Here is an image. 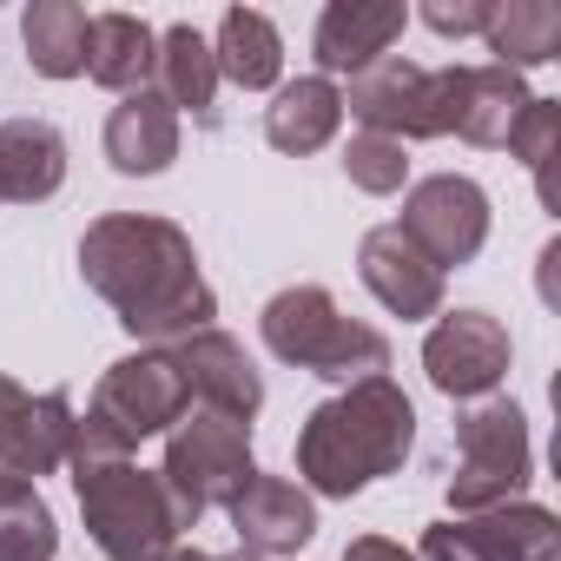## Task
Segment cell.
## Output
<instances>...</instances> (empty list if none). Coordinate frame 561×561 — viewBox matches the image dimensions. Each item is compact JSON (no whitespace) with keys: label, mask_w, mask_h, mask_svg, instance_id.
Wrapping results in <instances>:
<instances>
[{"label":"cell","mask_w":561,"mask_h":561,"mask_svg":"<svg viewBox=\"0 0 561 561\" xmlns=\"http://www.w3.org/2000/svg\"><path fill=\"white\" fill-rule=\"evenodd\" d=\"M80 277L119 311V324L139 344H179L192 331H211L218 298L198 271L192 238L172 218L152 211H106L80 238Z\"/></svg>","instance_id":"1"},{"label":"cell","mask_w":561,"mask_h":561,"mask_svg":"<svg viewBox=\"0 0 561 561\" xmlns=\"http://www.w3.org/2000/svg\"><path fill=\"white\" fill-rule=\"evenodd\" d=\"M416 443V410L390 377H364L318 403L298 430V476L318 495H364L377 476H397Z\"/></svg>","instance_id":"2"},{"label":"cell","mask_w":561,"mask_h":561,"mask_svg":"<svg viewBox=\"0 0 561 561\" xmlns=\"http://www.w3.org/2000/svg\"><path fill=\"white\" fill-rule=\"evenodd\" d=\"M264 331V351L277 364H298L311 377H331V383H364V377H383L390 370V337L364 318H344V305L324 291V285H291L277 291L257 318Z\"/></svg>","instance_id":"3"},{"label":"cell","mask_w":561,"mask_h":561,"mask_svg":"<svg viewBox=\"0 0 561 561\" xmlns=\"http://www.w3.org/2000/svg\"><path fill=\"white\" fill-rule=\"evenodd\" d=\"M185 410H192V390H185L179 364L165 357V344H159V351H133V357H119V364L100 377L87 416L73 423V456H67V462L126 456V449H139L146 436H165Z\"/></svg>","instance_id":"4"},{"label":"cell","mask_w":561,"mask_h":561,"mask_svg":"<svg viewBox=\"0 0 561 561\" xmlns=\"http://www.w3.org/2000/svg\"><path fill=\"white\" fill-rule=\"evenodd\" d=\"M73 469V495L87 515V535L100 541L106 561H165L179 548V515L172 495L159 482V469H133L126 456H100V462H67Z\"/></svg>","instance_id":"5"},{"label":"cell","mask_w":561,"mask_h":561,"mask_svg":"<svg viewBox=\"0 0 561 561\" xmlns=\"http://www.w3.org/2000/svg\"><path fill=\"white\" fill-rule=\"evenodd\" d=\"M251 476H257V462H251V423L218 416V410H185L165 430L159 482L172 495L179 528H198V515L205 508H225Z\"/></svg>","instance_id":"6"},{"label":"cell","mask_w":561,"mask_h":561,"mask_svg":"<svg viewBox=\"0 0 561 561\" xmlns=\"http://www.w3.org/2000/svg\"><path fill=\"white\" fill-rule=\"evenodd\" d=\"M528 476H535V443H528L522 403L495 397V403H476L469 416H456V476H449L456 515H482V508L515 502L528 489Z\"/></svg>","instance_id":"7"},{"label":"cell","mask_w":561,"mask_h":561,"mask_svg":"<svg viewBox=\"0 0 561 561\" xmlns=\"http://www.w3.org/2000/svg\"><path fill=\"white\" fill-rule=\"evenodd\" d=\"M449 80L456 67H416L403 54H383L377 67H364L344 93V113L364 119V133L377 139H443L449 133Z\"/></svg>","instance_id":"8"},{"label":"cell","mask_w":561,"mask_h":561,"mask_svg":"<svg viewBox=\"0 0 561 561\" xmlns=\"http://www.w3.org/2000/svg\"><path fill=\"white\" fill-rule=\"evenodd\" d=\"M554 548H561L554 508H541V502H502V508L423 528V554L416 561H554Z\"/></svg>","instance_id":"9"},{"label":"cell","mask_w":561,"mask_h":561,"mask_svg":"<svg viewBox=\"0 0 561 561\" xmlns=\"http://www.w3.org/2000/svg\"><path fill=\"white\" fill-rule=\"evenodd\" d=\"M397 231H403L436 271L469 264V257L489 244V192H482L476 179H462V172H436V179L410 185Z\"/></svg>","instance_id":"10"},{"label":"cell","mask_w":561,"mask_h":561,"mask_svg":"<svg viewBox=\"0 0 561 561\" xmlns=\"http://www.w3.org/2000/svg\"><path fill=\"white\" fill-rule=\"evenodd\" d=\"M73 397L67 390H21L0 377V482H41L73 456Z\"/></svg>","instance_id":"11"},{"label":"cell","mask_w":561,"mask_h":561,"mask_svg":"<svg viewBox=\"0 0 561 561\" xmlns=\"http://www.w3.org/2000/svg\"><path fill=\"white\" fill-rule=\"evenodd\" d=\"M508 357H515V344H508L502 318H489V311H443L436 331H430V344H423L430 383L443 397H456V403L489 397L508 377Z\"/></svg>","instance_id":"12"},{"label":"cell","mask_w":561,"mask_h":561,"mask_svg":"<svg viewBox=\"0 0 561 561\" xmlns=\"http://www.w3.org/2000/svg\"><path fill=\"white\" fill-rule=\"evenodd\" d=\"M165 357L179 364V377H185V390L198 397V410H218V416H238V423L257 416L264 377L251 370V357H244L238 337H225V331H192V337L165 344Z\"/></svg>","instance_id":"13"},{"label":"cell","mask_w":561,"mask_h":561,"mask_svg":"<svg viewBox=\"0 0 561 561\" xmlns=\"http://www.w3.org/2000/svg\"><path fill=\"white\" fill-rule=\"evenodd\" d=\"M357 271H364V285L383 311H397L403 324L416 318H443V271L397 231V225H377L364 231L357 244Z\"/></svg>","instance_id":"14"},{"label":"cell","mask_w":561,"mask_h":561,"mask_svg":"<svg viewBox=\"0 0 561 561\" xmlns=\"http://www.w3.org/2000/svg\"><path fill=\"white\" fill-rule=\"evenodd\" d=\"M225 508H231V528H238L244 554H257V561L298 554V548L318 535V502H311L291 476H264V469H257Z\"/></svg>","instance_id":"15"},{"label":"cell","mask_w":561,"mask_h":561,"mask_svg":"<svg viewBox=\"0 0 561 561\" xmlns=\"http://www.w3.org/2000/svg\"><path fill=\"white\" fill-rule=\"evenodd\" d=\"M410 27V14L397 8V0H331V8L318 14V34H311V54H318V67H324V80L331 73H364V67H377L383 54H390V41Z\"/></svg>","instance_id":"16"},{"label":"cell","mask_w":561,"mask_h":561,"mask_svg":"<svg viewBox=\"0 0 561 561\" xmlns=\"http://www.w3.org/2000/svg\"><path fill=\"white\" fill-rule=\"evenodd\" d=\"M528 100L535 93L508 67H456V80H449V133L469 139V146H508Z\"/></svg>","instance_id":"17"},{"label":"cell","mask_w":561,"mask_h":561,"mask_svg":"<svg viewBox=\"0 0 561 561\" xmlns=\"http://www.w3.org/2000/svg\"><path fill=\"white\" fill-rule=\"evenodd\" d=\"M106 159L113 172L126 179H152L179 159V113L146 87V93H126L113 113H106Z\"/></svg>","instance_id":"18"},{"label":"cell","mask_w":561,"mask_h":561,"mask_svg":"<svg viewBox=\"0 0 561 561\" xmlns=\"http://www.w3.org/2000/svg\"><path fill=\"white\" fill-rule=\"evenodd\" d=\"M67 185V139L47 119H8L0 126V198L41 205Z\"/></svg>","instance_id":"19"},{"label":"cell","mask_w":561,"mask_h":561,"mask_svg":"<svg viewBox=\"0 0 561 561\" xmlns=\"http://www.w3.org/2000/svg\"><path fill=\"white\" fill-rule=\"evenodd\" d=\"M337 126H344V93H337V80H324V73L277 87V100L264 106V139H271L277 152H291V159L324 152V146L337 139Z\"/></svg>","instance_id":"20"},{"label":"cell","mask_w":561,"mask_h":561,"mask_svg":"<svg viewBox=\"0 0 561 561\" xmlns=\"http://www.w3.org/2000/svg\"><path fill=\"white\" fill-rule=\"evenodd\" d=\"M152 54H159V34L139 21V14H93V34H87V80H100L106 93H146L152 80Z\"/></svg>","instance_id":"21"},{"label":"cell","mask_w":561,"mask_h":561,"mask_svg":"<svg viewBox=\"0 0 561 561\" xmlns=\"http://www.w3.org/2000/svg\"><path fill=\"white\" fill-rule=\"evenodd\" d=\"M152 93L179 113H211V100H218V60H211V41L192 27V21H172L165 34H159V54H152Z\"/></svg>","instance_id":"22"},{"label":"cell","mask_w":561,"mask_h":561,"mask_svg":"<svg viewBox=\"0 0 561 561\" xmlns=\"http://www.w3.org/2000/svg\"><path fill=\"white\" fill-rule=\"evenodd\" d=\"M211 60H218V80H231V87H244V93H264V87H277V73H285V41H277L271 14L231 8V14L218 21Z\"/></svg>","instance_id":"23"},{"label":"cell","mask_w":561,"mask_h":561,"mask_svg":"<svg viewBox=\"0 0 561 561\" xmlns=\"http://www.w3.org/2000/svg\"><path fill=\"white\" fill-rule=\"evenodd\" d=\"M482 41L495 54L489 67H508V73L548 67L561 54V8H554V0H495Z\"/></svg>","instance_id":"24"},{"label":"cell","mask_w":561,"mask_h":561,"mask_svg":"<svg viewBox=\"0 0 561 561\" xmlns=\"http://www.w3.org/2000/svg\"><path fill=\"white\" fill-rule=\"evenodd\" d=\"M21 34H27L34 73H47V80H80L87 73V34H93L87 8H73V0H34L21 14Z\"/></svg>","instance_id":"25"},{"label":"cell","mask_w":561,"mask_h":561,"mask_svg":"<svg viewBox=\"0 0 561 561\" xmlns=\"http://www.w3.org/2000/svg\"><path fill=\"white\" fill-rule=\"evenodd\" d=\"M60 522L34 482H0V561H54Z\"/></svg>","instance_id":"26"},{"label":"cell","mask_w":561,"mask_h":561,"mask_svg":"<svg viewBox=\"0 0 561 561\" xmlns=\"http://www.w3.org/2000/svg\"><path fill=\"white\" fill-rule=\"evenodd\" d=\"M554 133H561V100H528V113H522L515 133H508V152L535 172V192H541L548 211H554V179H548V165H554Z\"/></svg>","instance_id":"27"},{"label":"cell","mask_w":561,"mask_h":561,"mask_svg":"<svg viewBox=\"0 0 561 561\" xmlns=\"http://www.w3.org/2000/svg\"><path fill=\"white\" fill-rule=\"evenodd\" d=\"M344 172H351V185H357V192L390 198V192H403V179H410V152H403L397 139L357 133V139L344 146Z\"/></svg>","instance_id":"28"},{"label":"cell","mask_w":561,"mask_h":561,"mask_svg":"<svg viewBox=\"0 0 561 561\" xmlns=\"http://www.w3.org/2000/svg\"><path fill=\"white\" fill-rule=\"evenodd\" d=\"M489 8H495V0H430L423 21H430L436 34L462 41V34H482V27H489Z\"/></svg>","instance_id":"29"},{"label":"cell","mask_w":561,"mask_h":561,"mask_svg":"<svg viewBox=\"0 0 561 561\" xmlns=\"http://www.w3.org/2000/svg\"><path fill=\"white\" fill-rule=\"evenodd\" d=\"M344 561H416V554L397 548V541H383V535H357V541L344 548Z\"/></svg>","instance_id":"30"},{"label":"cell","mask_w":561,"mask_h":561,"mask_svg":"<svg viewBox=\"0 0 561 561\" xmlns=\"http://www.w3.org/2000/svg\"><path fill=\"white\" fill-rule=\"evenodd\" d=\"M165 561H218V554H205V548H172Z\"/></svg>","instance_id":"31"},{"label":"cell","mask_w":561,"mask_h":561,"mask_svg":"<svg viewBox=\"0 0 561 561\" xmlns=\"http://www.w3.org/2000/svg\"><path fill=\"white\" fill-rule=\"evenodd\" d=\"M225 561H257V554H244V548H238V554H225Z\"/></svg>","instance_id":"32"}]
</instances>
